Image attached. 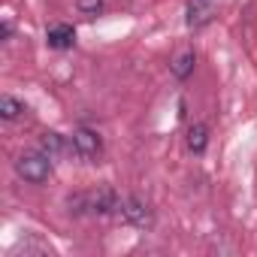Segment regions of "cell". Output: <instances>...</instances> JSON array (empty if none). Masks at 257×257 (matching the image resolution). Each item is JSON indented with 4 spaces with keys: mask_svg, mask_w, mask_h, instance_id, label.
I'll return each mask as SVG.
<instances>
[{
    "mask_svg": "<svg viewBox=\"0 0 257 257\" xmlns=\"http://www.w3.org/2000/svg\"><path fill=\"white\" fill-rule=\"evenodd\" d=\"M212 22V0H191L188 4V16H185V25L188 28H203Z\"/></svg>",
    "mask_w": 257,
    "mask_h": 257,
    "instance_id": "cell-6",
    "label": "cell"
},
{
    "mask_svg": "<svg viewBox=\"0 0 257 257\" xmlns=\"http://www.w3.org/2000/svg\"><path fill=\"white\" fill-rule=\"evenodd\" d=\"M46 43H49V49H58V52H64V49H73L76 46V28L73 25H52L49 31H46Z\"/></svg>",
    "mask_w": 257,
    "mask_h": 257,
    "instance_id": "cell-5",
    "label": "cell"
},
{
    "mask_svg": "<svg viewBox=\"0 0 257 257\" xmlns=\"http://www.w3.org/2000/svg\"><path fill=\"white\" fill-rule=\"evenodd\" d=\"M206 146H209V127H206L203 121L191 124V127H188V149H191L194 155H203Z\"/></svg>",
    "mask_w": 257,
    "mask_h": 257,
    "instance_id": "cell-9",
    "label": "cell"
},
{
    "mask_svg": "<svg viewBox=\"0 0 257 257\" xmlns=\"http://www.w3.org/2000/svg\"><path fill=\"white\" fill-rule=\"evenodd\" d=\"M121 194L112 191V188H97V191H82V194H73L67 197V206L73 215H115L118 218V209H121Z\"/></svg>",
    "mask_w": 257,
    "mask_h": 257,
    "instance_id": "cell-1",
    "label": "cell"
},
{
    "mask_svg": "<svg viewBox=\"0 0 257 257\" xmlns=\"http://www.w3.org/2000/svg\"><path fill=\"white\" fill-rule=\"evenodd\" d=\"M194 67H197V55L191 52V49H185V52H179L176 58H173V64H170V70H173V76L176 79H188L191 73H194Z\"/></svg>",
    "mask_w": 257,
    "mask_h": 257,
    "instance_id": "cell-8",
    "label": "cell"
},
{
    "mask_svg": "<svg viewBox=\"0 0 257 257\" xmlns=\"http://www.w3.org/2000/svg\"><path fill=\"white\" fill-rule=\"evenodd\" d=\"M40 152H46L49 158H61V155L70 152V137H61V134L49 131V134L40 137Z\"/></svg>",
    "mask_w": 257,
    "mask_h": 257,
    "instance_id": "cell-7",
    "label": "cell"
},
{
    "mask_svg": "<svg viewBox=\"0 0 257 257\" xmlns=\"http://www.w3.org/2000/svg\"><path fill=\"white\" fill-rule=\"evenodd\" d=\"M76 7H79V13H85V16H100L103 0H76Z\"/></svg>",
    "mask_w": 257,
    "mask_h": 257,
    "instance_id": "cell-11",
    "label": "cell"
},
{
    "mask_svg": "<svg viewBox=\"0 0 257 257\" xmlns=\"http://www.w3.org/2000/svg\"><path fill=\"white\" fill-rule=\"evenodd\" d=\"M0 37H4V43H10V37H13V22L10 19L4 22V28H0Z\"/></svg>",
    "mask_w": 257,
    "mask_h": 257,
    "instance_id": "cell-12",
    "label": "cell"
},
{
    "mask_svg": "<svg viewBox=\"0 0 257 257\" xmlns=\"http://www.w3.org/2000/svg\"><path fill=\"white\" fill-rule=\"evenodd\" d=\"M103 152V140L97 131H88V127H79L70 137V155H76L79 161H94Z\"/></svg>",
    "mask_w": 257,
    "mask_h": 257,
    "instance_id": "cell-4",
    "label": "cell"
},
{
    "mask_svg": "<svg viewBox=\"0 0 257 257\" xmlns=\"http://www.w3.org/2000/svg\"><path fill=\"white\" fill-rule=\"evenodd\" d=\"M118 218L124 224H131V227H140V230H149L155 224V212L146 200L140 197H124L121 200V209H118Z\"/></svg>",
    "mask_w": 257,
    "mask_h": 257,
    "instance_id": "cell-3",
    "label": "cell"
},
{
    "mask_svg": "<svg viewBox=\"0 0 257 257\" xmlns=\"http://www.w3.org/2000/svg\"><path fill=\"white\" fill-rule=\"evenodd\" d=\"M22 112H28V106L22 100H16L13 94L0 97V118H4V121H16V118H22Z\"/></svg>",
    "mask_w": 257,
    "mask_h": 257,
    "instance_id": "cell-10",
    "label": "cell"
},
{
    "mask_svg": "<svg viewBox=\"0 0 257 257\" xmlns=\"http://www.w3.org/2000/svg\"><path fill=\"white\" fill-rule=\"evenodd\" d=\"M16 173L28 182V185H43L52 176V158L46 152H28L16 161Z\"/></svg>",
    "mask_w": 257,
    "mask_h": 257,
    "instance_id": "cell-2",
    "label": "cell"
}]
</instances>
